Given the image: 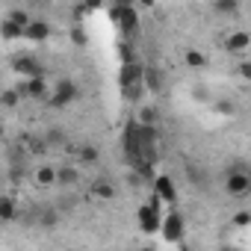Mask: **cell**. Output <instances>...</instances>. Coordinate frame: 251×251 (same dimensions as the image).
<instances>
[{
	"label": "cell",
	"instance_id": "cell-1",
	"mask_svg": "<svg viewBox=\"0 0 251 251\" xmlns=\"http://www.w3.org/2000/svg\"><path fill=\"white\" fill-rule=\"evenodd\" d=\"M77 95H80V89H77V83L74 80H59L56 86H53V92H50V98L45 100L48 106H68L71 100H77Z\"/></svg>",
	"mask_w": 251,
	"mask_h": 251
},
{
	"label": "cell",
	"instance_id": "cell-2",
	"mask_svg": "<svg viewBox=\"0 0 251 251\" xmlns=\"http://www.w3.org/2000/svg\"><path fill=\"white\" fill-rule=\"evenodd\" d=\"M160 198L154 195V201L151 204H142L139 207V227L145 230V233H154V230H160L163 227V216H160Z\"/></svg>",
	"mask_w": 251,
	"mask_h": 251
},
{
	"label": "cell",
	"instance_id": "cell-3",
	"mask_svg": "<svg viewBox=\"0 0 251 251\" xmlns=\"http://www.w3.org/2000/svg\"><path fill=\"white\" fill-rule=\"evenodd\" d=\"M112 21H115L124 33H133V30L139 27V15H136V9L127 6V3H121V6L112 9Z\"/></svg>",
	"mask_w": 251,
	"mask_h": 251
},
{
	"label": "cell",
	"instance_id": "cell-4",
	"mask_svg": "<svg viewBox=\"0 0 251 251\" xmlns=\"http://www.w3.org/2000/svg\"><path fill=\"white\" fill-rule=\"evenodd\" d=\"M225 189H227V195L242 198L245 192H251V175L248 172H230L225 180Z\"/></svg>",
	"mask_w": 251,
	"mask_h": 251
},
{
	"label": "cell",
	"instance_id": "cell-5",
	"mask_svg": "<svg viewBox=\"0 0 251 251\" xmlns=\"http://www.w3.org/2000/svg\"><path fill=\"white\" fill-rule=\"evenodd\" d=\"M163 236H166V242H180V236H183V216L180 213H169L166 219H163Z\"/></svg>",
	"mask_w": 251,
	"mask_h": 251
},
{
	"label": "cell",
	"instance_id": "cell-6",
	"mask_svg": "<svg viewBox=\"0 0 251 251\" xmlns=\"http://www.w3.org/2000/svg\"><path fill=\"white\" fill-rule=\"evenodd\" d=\"M154 192H157V198L166 201V204H175V201H177V192H175V183H172L169 175L154 177Z\"/></svg>",
	"mask_w": 251,
	"mask_h": 251
},
{
	"label": "cell",
	"instance_id": "cell-7",
	"mask_svg": "<svg viewBox=\"0 0 251 251\" xmlns=\"http://www.w3.org/2000/svg\"><path fill=\"white\" fill-rule=\"evenodd\" d=\"M27 86H30V98H39V100H48V98H50V92H53V86L45 80V74L30 77V80H27Z\"/></svg>",
	"mask_w": 251,
	"mask_h": 251
},
{
	"label": "cell",
	"instance_id": "cell-8",
	"mask_svg": "<svg viewBox=\"0 0 251 251\" xmlns=\"http://www.w3.org/2000/svg\"><path fill=\"white\" fill-rule=\"evenodd\" d=\"M15 71H18L24 80L36 77V74H45V71H42V65H39L33 56H18V59H15Z\"/></svg>",
	"mask_w": 251,
	"mask_h": 251
},
{
	"label": "cell",
	"instance_id": "cell-9",
	"mask_svg": "<svg viewBox=\"0 0 251 251\" xmlns=\"http://www.w3.org/2000/svg\"><path fill=\"white\" fill-rule=\"evenodd\" d=\"M251 45V36L245 33V30H236V33H230L227 39H225V48L230 50V53H239V50H245Z\"/></svg>",
	"mask_w": 251,
	"mask_h": 251
},
{
	"label": "cell",
	"instance_id": "cell-10",
	"mask_svg": "<svg viewBox=\"0 0 251 251\" xmlns=\"http://www.w3.org/2000/svg\"><path fill=\"white\" fill-rule=\"evenodd\" d=\"M24 39H30V42H45V39H50V24H48V21H33V24L27 27V33H24Z\"/></svg>",
	"mask_w": 251,
	"mask_h": 251
},
{
	"label": "cell",
	"instance_id": "cell-11",
	"mask_svg": "<svg viewBox=\"0 0 251 251\" xmlns=\"http://www.w3.org/2000/svg\"><path fill=\"white\" fill-rule=\"evenodd\" d=\"M92 195H95V198H100V201H109V198L115 195V189H112V183H109V180L98 177V180L92 183Z\"/></svg>",
	"mask_w": 251,
	"mask_h": 251
},
{
	"label": "cell",
	"instance_id": "cell-12",
	"mask_svg": "<svg viewBox=\"0 0 251 251\" xmlns=\"http://www.w3.org/2000/svg\"><path fill=\"white\" fill-rule=\"evenodd\" d=\"M213 12L216 15H236L239 12V0H213Z\"/></svg>",
	"mask_w": 251,
	"mask_h": 251
},
{
	"label": "cell",
	"instance_id": "cell-13",
	"mask_svg": "<svg viewBox=\"0 0 251 251\" xmlns=\"http://www.w3.org/2000/svg\"><path fill=\"white\" fill-rule=\"evenodd\" d=\"M24 33H27V27H21V24H15L12 18H6V21H3V36H6V42H15V39H24Z\"/></svg>",
	"mask_w": 251,
	"mask_h": 251
},
{
	"label": "cell",
	"instance_id": "cell-14",
	"mask_svg": "<svg viewBox=\"0 0 251 251\" xmlns=\"http://www.w3.org/2000/svg\"><path fill=\"white\" fill-rule=\"evenodd\" d=\"M56 180H59V172L50 169V166H42V169L36 172V183H39V186H50V183H56Z\"/></svg>",
	"mask_w": 251,
	"mask_h": 251
},
{
	"label": "cell",
	"instance_id": "cell-15",
	"mask_svg": "<svg viewBox=\"0 0 251 251\" xmlns=\"http://www.w3.org/2000/svg\"><path fill=\"white\" fill-rule=\"evenodd\" d=\"M0 219H3V222H12L15 219V201L9 195L0 198Z\"/></svg>",
	"mask_w": 251,
	"mask_h": 251
},
{
	"label": "cell",
	"instance_id": "cell-16",
	"mask_svg": "<svg viewBox=\"0 0 251 251\" xmlns=\"http://www.w3.org/2000/svg\"><path fill=\"white\" fill-rule=\"evenodd\" d=\"M183 62H186L189 68H204V65H207V56H204L201 50H186Z\"/></svg>",
	"mask_w": 251,
	"mask_h": 251
},
{
	"label": "cell",
	"instance_id": "cell-17",
	"mask_svg": "<svg viewBox=\"0 0 251 251\" xmlns=\"http://www.w3.org/2000/svg\"><path fill=\"white\" fill-rule=\"evenodd\" d=\"M77 157H80V163H98V157H100V151H98L95 145H83V148L77 151Z\"/></svg>",
	"mask_w": 251,
	"mask_h": 251
},
{
	"label": "cell",
	"instance_id": "cell-18",
	"mask_svg": "<svg viewBox=\"0 0 251 251\" xmlns=\"http://www.w3.org/2000/svg\"><path fill=\"white\" fill-rule=\"evenodd\" d=\"M136 121H142V124H157V109H154V106H139Z\"/></svg>",
	"mask_w": 251,
	"mask_h": 251
},
{
	"label": "cell",
	"instance_id": "cell-19",
	"mask_svg": "<svg viewBox=\"0 0 251 251\" xmlns=\"http://www.w3.org/2000/svg\"><path fill=\"white\" fill-rule=\"evenodd\" d=\"M18 100H21V92H18V89H6V92H3V106H6V109H15Z\"/></svg>",
	"mask_w": 251,
	"mask_h": 251
},
{
	"label": "cell",
	"instance_id": "cell-20",
	"mask_svg": "<svg viewBox=\"0 0 251 251\" xmlns=\"http://www.w3.org/2000/svg\"><path fill=\"white\" fill-rule=\"evenodd\" d=\"M77 177H80V175H77V169H59V180H56V183L74 186V183H77Z\"/></svg>",
	"mask_w": 251,
	"mask_h": 251
},
{
	"label": "cell",
	"instance_id": "cell-21",
	"mask_svg": "<svg viewBox=\"0 0 251 251\" xmlns=\"http://www.w3.org/2000/svg\"><path fill=\"white\" fill-rule=\"evenodd\" d=\"M6 18H12V21H15V24H21V27H30V24H33V18H30L24 9H12Z\"/></svg>",
	"mask_w": 251,
	"mask_h": 251
},
{
	"label": "cell",
	"instance_id": "cell-22",
	"mask_svg": "<svg viewBox=\"0 0 251 251\" xmlns=\"http://www.w3.org/2000/svg\"><path fill=\"white\" fill-rule=\"evenodd\" d=\"M145 86H148L151 92H157V89H160V74H157V71H145Z\"/></svg>",
	"mask_w": 251,
	"mask_h": 251
},
{
	"label": "cell",
	"instance_id": "cell-23",
	"mask_svg": "<svg viewBox=\"0 0 251 251\" xmlns=\"http://www.w3.org/2000/svg\"><path fill=\"white\" fill-rule=\"evenodd\" d=\"M213 109H216V112H222V115H230V112H233V103H230V100H216V103H213Z\"/></svg>",
	"mask_w": 251,
	"mask_h": 251
},
{
	"label": "cell",
	"instance_id": "cell-24",
	"mask_svg": "<svg viewBox=\"0 0 251 251\" xmlns=\"http://www.w3.org/2000/svg\"><path fill=\"white\" fill-rule=\"evenodd\" d=\"M233 225H236V227L251 225V213H236V216H233Z\"/></svg>",
	"mask_w": 251,
	"mask_h": 251
},
{
	"label": "cell",
	"instance_id": "cell-25",
	"mask_svg": "<svg viewBox=\"0 0 251 251\" xmlns=\"http://www.w3.org/2000/svg\"><path fill=\"white\" fill-rule=\"evenodd\" d=\"M239 77H242L245 83H251V59H248V62H239Z\"/></svg>",
	"mask_w": 251,
	"mask_h": 251
},
{
	"label": "cell",
	"instance_id": "cell-26",
	"mask_svg": "<svg viewBox=\"0 0 251 251\" xmlns=\"http://www.w3.org/2000/svg\"><path fill=\"white\" fill-rule=\"evenodd\" d=\"M42 225H45V227H53V225H56V213H53V210L45 213V216H42Z\"/></svg>",
	"mask_w": 251,
	"mask_h": 251
},
{
	"label": "cell",
	"instance_id": "cell-27",
	"mask_svg": "<svg viewBox=\"0 0 251 251\" xmlns=\"http://www.w3.org/2000/svg\"><path fill=\"white\" fill-rule=\"evenodd\" d=\"M192 95H195V100H210V95H207V89H201V86H198V89H195Z\"/></svg>",
	"mask_w": 251,
	"mask_h": 251
},
{
	"label": "cell",
	"instance_id": "cell-28",
	"mask_svg": "<svg viewBox=\"0 0 251 251\" xmlns=\"http://www.w3.org/2000/svg\"><path fill=\"white\" fill-rule=\"evenodd\" d=\"M83 3H86L89 9H100V6H103V0H83Z\"/></svg>",
	"mask_w": 251,
	"mask_h": 251
},
{
	"label": "cell",
	"instance_id": "cell-29",
	"mask_svg": "<svg viewBox=\"0 0 251 251\" xmlns=\"http://www.w3.org/2000/svg\"><path fill=\"white\" fill-rule=\"evenodd\" d=\"M136 3H139L142 9H154V0H136Z\"/></svg>",
	"mask_w": 251,
	"mask_h": 251
},
{
	"label": "cell",
	"instance_id": "cell-30",
	"mask_svg": "<svg viewBox=\"0 0 251 251\" xmlns=\"http://www.w3.org/2000/svg\"><path fill=\"white\" fill-rule=\"evenodd\" d=\"M74 42H77V45H86V39H83V33H80V30H74Z\"/></svg>",
	"mask_w": 251,
	"mask_h": 251
}]
</instances>
